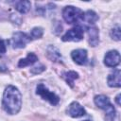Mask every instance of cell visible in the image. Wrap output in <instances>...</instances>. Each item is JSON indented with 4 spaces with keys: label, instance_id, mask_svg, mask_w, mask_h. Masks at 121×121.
I'll return each mask as SVG.
<instances>
[{
    "label": "cell",
    "instance_id": "6da1fadb",
    "mask_svg": "<svg viewBox=\"0 0 121 121\" xmlns=\"http://www.w3.org/2000/svg\"><path fill=\"white\" fill-rule=\"evenodd\" d=\"M2 106L4 110L9 114H15L20 111L22 106V95L16 87L9 85L5 89Z\"/></svg>",
    "mask_w": 121,
    "mask_h": 121
},
{
    "label": "cell",
    "instance_id": "7a4b0ae2",
    "mask_svg": "<svg viewBox=\"0 0 121 121\" xmlns=\"http://www.w3.org/2000/svg\"><path fill=\"white\" fill-rule=\"evenodd\" d=\"M83 11L78 8L73 6H67L62 10V17L68 24H76L82 19Z\"/></svg>",
    "mask_w": 121,
    "mask_h": 121
},
{
    "label": "cell",
    "instance_id": "3957f363",
    "mask_svg": "<svg viewBox=\"0 0 121 121\" xmlns=\"http://www.w3.org/2000/svg\"><path fill=\"white\" fill-rule=\"evenodd\" d=\"M95 105L102 109L103 111L106 112L107 113V116L109 119H113L114 116H115V110L113 108V106L112 105V103L110 102L109 98L106 96V95H96L95 97Z\"/></svg>",
    "mask_w": 121,
    "mask_h": 121
},
{
    "label": "cell",
    "instance_id": "277c9868",
    "mask_svg": "<svg viewBox=\"0 0 121 121\" xmlns=\"http://www.w3.org/2000/svg\"><path fill=\"white\" fill-rule=\"evenodd\" d=\"M36 93L42 96V98L49 101L52 105H57L60 101V98L57 95H55L54 93L50 92L43 83H40L38 86H37V89H36Z\"/></svg>",
    "mask_w": 121,
    "mask_h": 121
},
{
    "label": "cell",
    "instance_id": "5b68a950",
    "mask_svg": "<svg viewBox=\"0 0 121 121\" xmlns=\"http://www.w3.org/2000/svg\"><path fill=\"white\" fill-rule=\"evenodd\" d=\"M30 41L31 38L29 35H26L23 32H16L11 38V45L13 48H23Z\"/></svg>",
    "mask_w": 121,
    "mask_h": 121
},
{
    "label": "cell",
    "instance_id": "8992f818",
    "mask_svg": "<svg viewBox=\"0 0 121 121\" xmlns=\"http://www.w3.org/2000/svg\"><path fill=\"white\" fill-rule=\"evenodd\" d=\"M83 38V28L80 26H77L71 29H69L63 36L62 41H73V42H78Z\"/></svg>",
    "mask_w": 121,
    "mask_h": 121
},
{
    "label": "cell",
    "instance_id": "52a82bcc",
    "mask_svg": "<svg viewBox=\"0 0 121 121\" xmlns=\"http://www.w3.org/2000/svg\"><path fill=\"white\" fill-rule=\"evenodd\" d=\"M120 62V55L116 50H111L104 57V63L108 67H115Z\"/></svg>",
    "mask_w": 121,
    "mask_h": 121
},
{
    "label": "cell",
    "instance_id": "ba28073f",
    "mask_svg": "<svg viewBox=\"0 0 121 121\" xmlns=\"http://www.w3.org/2000/svg\"><path fill=\"white\" fill-rule=\"evenodd\" d=\"M67 112L70 116L72 117H80L86 114V112L84 110V108L78 102H72L68 109H67Z\"/></svg>",
    "mask_w": 121,
    "mask_h": 121
},
{
    "label": "cell",
    "instance_id": "9c48e42d",
    "mask_svg": "<svg viewBox=\"0 0 121 121\" xmlns=\"http://www.w3.org/2000/svg\"><path fill=\"white\" fill-rule=\"evenodd\" d=\"M73 60L78 64H85L87 61V51L85 49H77L71 53Z\"/></svg>",
    "mask_w": 121,
    "mask_h": 121
},
{
    "label": "cell",
    "instance_id": "30bf717a",
    "mask_svg": "<svg viewBox=\"0 0 121 121\" xmlns=\"http://www.w3.org/2000/svg\"><path fill=\"white\" fill-rule=\"evenodd\" d=\"M98 19V16L96 15V13L93 10H88L86 11L85 13H83V16H82V19L81 21L83 22L82 24L84 25V26H89L91 25H94L95 22Z\"/></svg>",
    "mask_w": 121,
    "mask_h": 121
},
{
    "label": "cell",
    "instance_id": "8fae6325",
    "mask_svg": "<svg viewBox=\"0 0 121 121\" xmlns=\"http://www.w3.org/2000/svg\"><path fill=\"white\" fill-rule=\"evenodd\" d=\"M108 85L111 87H120L121 79H120V70L116 69L113 73L110 74L108 77Z\"/></svg>",
    "mask_w": 121,
    "mask_h": 121
},
{
    "label": "cell",
    "instance_id": "7c38bea8",
    "mask_svg": "<svg viewBox=\"0 0 121 121\" xmlns=\"http://www.w3.org/2000/svg\"><path fill=\"white\" fill-rule=\"evenodd\" d=\"M37 60H38V57L34 53H28L27 56L25 59H22V60H19L18 66L19 67H25V66H27V65H31L34 62H36Z\"/></svg>",
    "mask_w": 121,
    "mask_h": 121
},
{
    "label": "cell",
    "instance_id": "4fadbf2b",
    "mask_svg": "<svg viewBox=\"0 0 121 121\" xmlns=\"http://www.w3.org/2000/svg\"><path fill=\"white\" fill-rule=\"evenodd\" d=\"M89 32V43L92 46H96L99 40H98V30L96 27H90L88 29Z\"/></svg>",
    "mask_w": 121,
    "mask_h": 121
},
{
    "label": "cell",
    "instance_id": "5bb4252c",
    "mask_svg": "<svg viewBox=\"0 0 121 121\" xmlns=\"http://www.w3.org/2000/svg\"><path fill=\"white\" fill-rule=\"evenodd\" d=\"M47 54L49 56V58L51 60H53L54 61H61V55L60 53V51L53 45H50L47 49Z\"/></svg>",
    "mask_w": 121,
    "mask_h": 121
},
{
    "label": "cell",
    "instance_id": "9a60e30c",
    "mask_svg": "<svg viewBox=\"0 0 121 121\" xmlns=\"http://www.w3.org/2000/svg\"><path fill=\"white\" fill-rule=\"evenodd\" d=\"M16 9L20 13H26L30 9L31 3L29 1H19L16 3Z\"/></svg>",
    "mask_w": 121,
    "mask_h": 121
},
{
    "label": "cell",
    "instance_id": "2e32d148",
    "mask_svg": "<svg viewBox=\"0 0 121 121\" xmlns=\"http://www.w3.org/2000/svg\"><path fill=\"white\" fill-rule=\"evenodd\" d=\"M63 78H65L66 82H67L71 87H73L74 80L78 78V73H76V72H74V71H69V72H66V73L63 74Z\"/></svg>",
    "mask_w": 121,
    "mask_h": 121
},
{
    "label": "cell",
    "instance_id": "e0dca14e",
    "mask_svg": "<svg viewBox=\"0 0 121 121\" xmlns=\"http://www.w3.org/2000/svg\"><path fill=\"white\" fill-rule=\"evenodd\" d=\"M43 28L41 27H34L32 30H31V33H30V38L31 39H39L43 36Z\"/></svg>",
    "mask_w": 121,
    "mask_h": 121
},
{
    "label": "cell",
    "instance_id": "ac0fdd59",
    "mask_svg": "<svg viewBox=\"0 0 121 121\" xmlns=\"http://www.w3.org/2000/svg\"><path fill=\"white\" fill-rule=\"evenodd\" d=\"M111 36H112V39H114L116 41H119L120 40V27L116 26V27L112 28V31H111Z\"/></svg>",
    "mask_w": 121,
    "mask_h": 121
},
{
    "label": "cell",
    "instance_id": "d6986e66",
    "mask_svg": "<svg viewBox=\"0 0 121 121\" xmlns=\"http://www.w3.org/2000/svg\"><path fill=\"white\" fill-rule=\"evenodd\" d=\"M6 53V44L3 40L0 39V56L4 55Z\"/></svg>",
    "mask_w": 121,
    "mask_h": 121
},
{
    "label": "cell",
    "instance_id": "ffe728a7",
    "mask_svg": "<svg viewBox=\"0 0 121 121\" xmlns=\"http://www.w3.org/2000/svg\"><path fill=\"white\" fill-rule=\"evenodd\" d=\"M120 95H118L117 96H116V98H115V100H116V103H117V105H119L120 106Z\"/></svg>",
    "mask_w": 121,
    "mask_h": 121
},
{
    "label": "cell",
    "instance_id": "44dd1931",
    "mask_svg": "<svg viewBox=\"0 0 121 121\" xmlns=\"http://www.w3.org/2000/svg\"><path fill=\"white\" fill-rule=\"evenodd\" d=\"M85 121H90V120H85Z\"/></svg>",
    "mask_w": 121,
    "mask_h": 121
}]
</instances>
